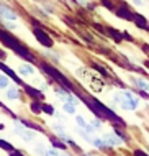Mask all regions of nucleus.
I'll list each match as a JSON object with an SVG mask.
<instances>
[{
	"label": "nucleus",
	"mask_w": 149,
	"mask_h": 156,
	"mask_svg": "<svg viewBox=\"0 0 149 156\" xmlns=\"http://www.w3.org/2000/svg\"><path fill=\"white\" fill-rule=\"evenodd\" d=\"M82 100L88 105V108H90V110L95 113L99 119L110 120V122H113V123H116V125H120V126H125V122H123L121 117H118L116 113L112 110V108H108L106 105H103L100 100H97V99H87V97H82Z\"/></svg>",
	"instance_id": "f257e3e1"
},
{
	"label": "nucleus",
	"mask_w": 149,
	"mask_h": 156,
	"mask_svg": "<svg viewBox=\"0 0 149 156\" xmlns=\"http://www.w3.org/2000/svg\"><path fill=\"white\" fill-rule=\"evenodd\" d=\"M0 40H2V43L5 44L7 48H12V49H13V51H15L16 54H18L20 58H23V59H28V61L35 62V58H33V54L29 53L23 44H20L16 38H13L12 35H8L7 31L0 30Z\"/></svg>",
	"instance_id": "f03ea898"
},
{
	"label": "nucleus",
	"mask_w": 149,
	"mask_h": 156,
	"mask_svg": "<svg viewBox=\"0 0 149 156\" xmlns=\"http://www.w3.org/2000/svg\"><path fill=\"white\" fill-rule=\"evenodd\" d=\"M41 67H43V71H44L46 74L51 76V79H53L54 82H57L61 87H66V89L72 90V84H71V81L66 77V76H62L57 69H54V67L51 66V64H46V62H41Z\"/></svg>",
	"instance_id": "7ed1b4c3"
},
{
	"label": "nucleus",
	"mask_w": 149,
	"mask_h": 156,
	"mask_svg": "<svg viewBox=\"0 0 149 156\" xmlns=\"http://www.w3.org/2000/svg\"><path fill=\"white\" fill-rule=\"evenodd\" d=\"M33 33H35V36L38 38V41H40V43L43 44V46H53V40H51V38L46 35L44 31L41 30V28H35V30H33Z\"/></svg>",
	"instance_id": "20e7f679"
},
{
	"label": "nucleus",
	"mask_w": 149,
	"mask_h": 156,
	"mask_svg": "<svg viewBox=\"0 0 149 156\" xmlns=\"http://www.w3.org/2000/svg\"><path fill=\"white\" fill-rule=\"evenodd\" d=\"M0 16L5 18V20H12V22H15V20L18 18L15 12H12L10 8H7V7H0Z\"/></svg>",
	"instance_id": "39448f33"
},
{
	"label": "nucleus",
	"mask_w": 149,
	"mask_h": 156,
	"mask_svg": "<svg viewBox=\"0 0 149 156\" xmlns=\"http://www.w3.org/2000/svg\"><path fill=\"white\" fill-rule=\"evenodd\" d=\"M123 97H125V99L128 100V104H130V110H136V108H138V100L134 99V95L131 94L130 90L123 92Z\"/></svg>",
	"instance_id": "423d86ee"
},
{
	"label": "nucleus",
	"mask_w": 149,
	"mask_h": 156,
	"mask_svg": "<svg viewBox=\"0 0 149 156\" xmlns=\"http://www.w3.org/2000/svg\"><path fill=\"white\" fill-rule=\"evenodd\" d=\"M16 132L20 133V136L23 138L25 141H31L33 138H35V135H33V132H31V130H23L20 125H16Z\"/></svg>",
	"instance_id": "0eeeda50"
},
{
	"label": "nucleus",
	"mask_w": 149,
	"mask_h": 156,
	"mask_svg": "<svg viewBox=\"0 0 149 156\" xmlns=\"http://www.w3.org/2000/svg\"><path fill=\"white\" fill-rule=\"evenodd\" d=\"M105 140L108 141L110 146H118V145H121V143L125 141V140H123V138L120 136V135H106Z\"/></svg>",
	"instance_id": "6e6552de"
},
{
	"label": "nucleus",
	"mask_w": 149,
	"mask_h": 156,
	"mask_svg": "<svg viewBox=\"0 0 149 156\" xmlns=\"http://www.w3.org/2000/svg\"><path fill=\"white\" fill-rule=\"evenodd\" d=\"M25 90H26V94L31 95L33 99H38V100H43V99H44L43 92H40L38 89H33V87H29V86H25Z\"/></svg>",
	"instance_id": "1a4fd4ad"
},
{
	"label": "nucleus",
	"mask_w": 149,
	"mask_h": 156,
	"mask_svg": "<svg viewBox=\"0 0 149 156\" xmlns=\"http://www.w3.org/2000/svg\"><path fill=\"white\" fill-rule=\"evenodd\" d=\"M0 69H2V71H3V73H5L7 76H10V77L13 79L15 82H20V84H21V81H20V77H18V76H15V73H13V71H12L10 67H7L5 64H3V62H0Z\"/></svg>",
	"instance_id": "9d476101"
},
{
	"label": "nucleus",
	"mask_w": 149,
	"mask_h": 156,
	"mask_svg": "<svg viewBox=\"0 0 149 156\" xmlns=\"http://www.w3.org/2000/svg\"><path fill=\"white\" fill-rule=\"evenodd\" d=\"M92 143H93V145H95L99 150H106V148H110L108 141H106L105 138H103V140H102V138H97V140H93Z\"/></svg>",
	"instance_id": "9b49d317"
},
{
	"label": "nucleus",
	"mask_w": 149,
	"mask_h": 156,
	"mask_svg": "<svg viewBox=\"0 0 149 156\" xmlns=\"http://www.w3.org/2000/svg\"><path fill=\"white\" fill-rule=\"evenodd\" d=\"M20 74L21 76H29V74H35V69H33L29 64H23L20 67Z\"/></svg>",
	"instance_id": "f8f14e48"
},
{
	"label": "nucleus",
	"mask_w": 149,
	"mask_h": 156,
	"mask_svg": "<svg viewBox=\"0 0 149 156\" xmlns=\"http://www.w3.org/2000/svg\"><path fill=\"white\" fill-rule=\"evenodd\" d=\"M20 123L23 125V126H29L31 130H35V132H43V128L40 125H35V123H31L29 120H20Z\"/></svg>",
	"instance_id": "ddd939ff"
},
{
	"label": "nucleus",
	"mask_w": 149,
	"mask_h": 156,
	"mask_svg": "<svg viewBox=\"0 0 149 156\" xmlns=\"http://www.w3.org/2000/svg\"><path fill=\"white\" fill-rule=\"evenodd\" d=\"M18 89L16 87H12V89H8V92H7V99H10V100H16L18 99Z\"/></svg>",
	"instance_id": "4468645a"
},
{
	"label": "nucleus",
	"mask_w": 149,
	"mask_h": 156,
	"mask_svg": "<svg viewBox=\"0 0 149 156\" xmlns=\"http://www.w3.org/2000/svg\"><path fill=\"white\" fill-rule=\"evenodd\" d=\"M49 140H51V145H53V146H54V148H57V150H66V145H64V143H62V141H59V140H57V138H54V136H51V138H49Z\"/></svg>",
	"instance_id": "2eb2a0df"
},
{
	"label": "nucleus",
	"mask_w": 149,
	"mask_h": 156,
	"mask_svg": "<svg viewBox=\"0 0 149 156\" xmlns=\"http://www.w3.org/2000/svg\"><path fill=\"white\" fill-rule=\"evenodd\" d=\"M134 84H136V86H138L141 90H149V84H147L146 81H144V79H141V77H139V79H136Z\"/></svg>",
	"instance_id": "dca6fc26"
},
{
	"label": "nucleus",
	"mask_w": 149,
	"mask_h": 156,
	"mask_svg": "<svg viewBox=\"0 0 149 156\" xmlns=\"http://www.w3.org/2000/svg\"><path fill=\"white\" fill-rule=\"evenodd\" d=\"M64 110L67 113H75V104L72 102H64Z\"/></svg>",
	"instance_id": "f3484780"
},
{
	"label": "nucleus",
	"mask_w": 149,
	"mask_h": 156,
	"mask_svg": "<svg viewBox=\"0 0 149 156\" xmlns=\"http://www.w3.org/2000/svg\"><path fill=\"white\" fill-rule=\"evenodd\" d=\"M0 146H2L5 151H10V153H12V151H15V146L13 145H10V143H7V141H3V140H0Z\"/></svg>",
	"instance_id": "a211bd4d"
},
{
	"label": "nucleus",
	"mask_w": 149,
	"mask_h": 156,
	"mask_svg": "<svg viewBox=\"0 0 149 156\" xmlns=\"http://www.w3.org/2000/svg\"><path fill=\"white\" fill-rule=\"evenodd\" d=\"M43 112L48 113V115H54V107L53 105H48V104H43Z\"/></svg>",
	"instance_id": "6ab92c4d"
},
{
	"label": "nucleus",
	"mask_w": 149,
	"mask_h": 156,
	"mask_svg": "<svg viewBox=\"0 0 149 156\" xmlns=\"http://www.w3.org/2000/svg\"><path fill=\"white\" fill-rule=\"evenodd\" d=\"M7 86H8V77L5 74H2L0 76V89H5Z\"/></svg>",
	"instance_id": "aec40b11"
},
{
	"label": "nucleus",
	"mask_w": 149,
	"mask_h": 156,
	"mask_svg": "<svg viewBox=\"0 0 149 156\" xmlns=\"http://www.w3.org/2000/svg\"><path fill=\"white\" fill-rule=\"evenodd\" d=\"M93 67H95V69L99 71L100 74H103L105 77H106V76H108V71H106V67H105V66H100V64H93Z\"/></svg>",
	"instance_id": "412c9836"
},
{
	"label": "nucleus",
	"mask_w": 149,
	"mask_h": 156,
	"mask_svg": "<svg viewBox=\"0 0 149 156\" xmlns=\"http://www.w3.org/2000/svg\"><path fill=\"white\" fill-rule=\"evenodd\" d=\"M31 110H33V113H40L43 110V105L38 104V102H33L31 104Z\"/></svg>",
	"instance_id": "4be33fe9"
},
{
	"label": "nucleus",
	"mask_w": 149,
	"mask_h": 156,
	"mask_svg": "<svg viewBox=\"0 0 149 156\" xmlns=\"http://www.w3.org/2000/svg\"><path fill=\"white\" fill-rule=\"evenodd\" d=\"M131 2H133L136 7H144L146 5V0H131Z\"/></svg>",
	"instance_id": "5701e85b"
},
{
	"label": "nucleus",
	"mask_w": 149,
	"mask_h": 156,
	"mask_svg": "<svg viewBox=\"0 0 149 156\" xmlns=\"http://www.w3.org/2000/svg\"><path fill=\"white\" fill-rule=\"evenodd\" d=\"M44 156H59V153H57L56 150H48V151H46V154H44Z\"/></svg>",
	"instance_id": "b1692460"
},
{
	"label": "nucleus",
	"mask_w": 149,
	"mask_h": 156,
	"mask_svg": "<svg viewBox=\"0 0 149 156\" xmlns=\"http://www.w3.org/2000/svg\"><path fill=\"white\" fill-rule=\"evenodd\" d=\"M134 156H147L144 151H141V150H134Z\"/></svg>",
	"instance_id": "393cba45"
},
{
	"label": "nucleus",
	"mask_w": 149,
	"mask_h": 156,
	"mask_svg": "<svg viewBox=\"0 0 149 156\" xmlns=\"http://www.w3.org/2000/svg\"><path fill=\"white\" fill-rule=\"evenodd\" d=\"M93 128H100V120H93Z\"/></svg>",
	"instance_id": "a878e982"
},
{
	"label": "nucleus",
	"mask_w": 149,
	"mask_h": 156,
	"mask_svg": "<svg viewBox=\"0 0 149 156\" xmlns=\"http://www.w3.org/2000/svg\"><path fill=\"white\" fill-rule=\"evenodd\" d=\"M0 59H5V53L3 51H0Z\"/></svg>",
	"instance_id": "bb28decb"
},
{
	"label": "nucleus",
	"mask_w": 149,
	"mask_h": 156,
	"mask_svg": "<svg viewBox=\"0 0 149 156\" xmlns=\"http://www.w3.org/2000/svg\"><path fill=\"white\" fill-rule=\"evenodd\" d=\"M146 66H147V67H149V61H146Z\"/></svg>",
	"instance_id": "cd10ccee"
},
{
	"label": "nucleus",
	"mask_w": 149,
	"mask_h": 156,
	"mask_svg": "<svg viewBox=\"0 0 149 156\" xmlns=\"http://www.w3.org/2000/svg\"><path fill=\"white\" fill-rule=\"evenodd\" d=\"M84 156H88V154H84Z\"/></svg>",
	"instance_id": "c85d7f7f"
},
{
	"label": "nucleus",
	"mask_w": 149,
	"mask_h": 156,
	"mask_svg": "<svg viewBox=\"0 0 149 156\" xmlns=\"http://www.w3.org/2000/svg\"><path fill=\"white\" fill-rule=\"evenodd\" d=\"M64 156H66V154H64Z\"/></svg>",
	"instance_id": "c756f323"
}]
</instances>
